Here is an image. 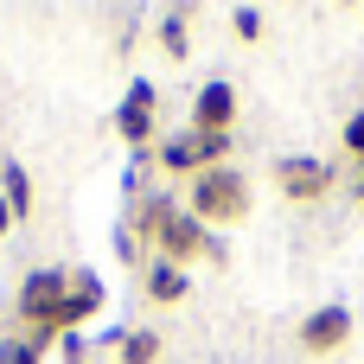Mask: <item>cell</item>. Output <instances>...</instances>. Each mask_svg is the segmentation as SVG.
<instances>
[{"mask_svg":"<svg viewBox=\"0 0 364 364\" xmlns=\"http://www.w3.org/2000/svg\"><path fill=\"white\" fill-rule=\"evenodd\" d=\"M134 230L154 243L160 262H179V269H192V262H224V243H218L192 211H179L173 198H147L141 218H134Z\"/></svg>","mask_w":364,"mask_h":364,"instance_id":"6da1fadb","label":"cell"},{"mask_svg":"<svg viewBox=\"0 0 364 364\" xmlns=\"http://www.w3.org/2000/svg\"><path fill=\"white\" fill-rule=\"evenodd\" d=\"M64 294H70V275H64V269H32V275L19 282L13 314H19V326H26V339H32L38 352L64 333Z\"/></svg>","mask_w":364,"mask_h":364,"instance_id":"7a4b0ae2","label":"cell"},{"mask_svg":"<svg viewBox=\"0 0 364 364\" xmlns=\"http://www.w3.org/2000/svg\"><path fill=\"white\" fill-rule=\"evenodd\" d=\"M186 211L211 230H230V224H243L250 218V179L237 173V166H211V173H198L192 179V192H186Z\"/></svg>","mask_w":364,"mask_h":364,"instance_id":"3957f363","label":"cell"},{"mask_svg":"<svg viewBox=\"0 0 364 364\" xmlns=\"http://www.w3.org/2000/svg\"><path fill=\"white\" fill-rule=\"evenodd\" d=\"M154 166L173 173V179H198V173H211V166H230V134H198V128H186V134H173V141L154 147Z\"/></svg>","mask_w":364,"mask_h":364,"instance_id":"277c9868","label":"cell"},{"mask_svg":"<svg viewBox=\"0 0 364 364\" xmlns=\"http://www.w3.org/2000/svg\"><path fill=\"white\" fill-rule=\"evenodd\" d=\"M154 128H160V90H154L147 77H134V83H128V96L115 102V134H122L128 147H141V154H147Z\"/></svg>","mask_w":364,"mask_h":364,"instance_id":"5b68a950","label":"cell"},{"mask_svg":"<svg viewBox=\"0 0 364 364\" xmlns=\"http://www.w3.org/2000/svg\"><path fill=\"white\" fill-rule=\"evenodd\" d=\"M275 186H282L294 205H320V198L333 192V166H326L320 154H288V160H275Z\"/></svg>","mask_w":364,"mask_h":364,"instance_id":"8992f818","label":"cell"},{"mask_svg":"<svg viewBox=\"0 0 364 364\" xmlns=\"http://www.w3.org/2000/svg\"><path fill=\"white\" fill-rule=\"evenodd\" d=\"M230 122H237V83L211 77V83L192 96V128H198V134H230Z\"/></svg>","mask_w":364,"mask_h":364,"instance_id":"52a82bcc","label":"cell"},{"mask_svg":"<svg viewBox=\"0 0 364 364\" xmlns=\"http://www.w3.org/2000/svg\"><path fill=\"white\" fill-rule=\"evenodd\" d=\"M352 339V307H314L301 320V346L307 352H339Z\"/></svg>","mask_w":364,"mask_h":364,"instance_id":"ba28073f","label":"cell"},{"mask_svg":"<svg viewBox=\"0 0 364 364\" xmlns=\"http://www.w3.org/2000/svg\"><path fill=\"white\" fill-rule=\"evenodd\" d=\"M102 301H109V294H102V282H96L90 269H77V275H70V294H64V333L90 326V320L102 314Z\"/></svg>","mask_w":364,"mask_h":364,"instance_id":"9c48e42d","label":"cell"},{"mask_svg":"<svg viewBox=\"0 0 364 364\" xmlns=\"http://www.w3.org/2000/svg\"><path fill=\"white\" fill-rule=\"evenodd\" d=\"M141 288H147V301H160V307H173V301H186L192 294V275L179 269V262H147V275H141Z\"/></svg>","mask_w":364,"mask_h":364,"instance_id":"30bf717a","label":"cell"},{"mask_svg":"<svg viewBox=\"0 0 364 364\" xmlns=\"http://www.w3.org/2000/svg\"><path fill=\"white\" fill-rule=\"evenodd\" d=\"M115 364H160V333H147V326L115 333Z\"/></svg>","mask_w":364,"mask_h":364,"instance_id":"8fae6325","label":"cell"},{"mask_svg":"<svg viewBox=\"0 0 364 364\" xmlns=\"http://www.w3.org/2000/svg\"><path fill=\"white\" fill-rule=\"evenodd\" d=\"M0 198H6V211H13V218H32V179H26V166H19V160H6V166H0Z\"/></svg>","mask_w":364,"mask_h":364,"instance_id":"7c38bea8","label":"cell"},{"mask_svg":"<svg viewBox=\"0 0 364 364\" xmlns=\"http://www.w3.org/2000/svg\"><path fill=\"white\" fill-rule=\"evenodd\" d=\"M160 51H166V58H186V51H192V38H186V19H179V13L160 26Z\"/></svg>","mask_w":364,"mask_h":364,"instance_id":"4fadbf2b","label":"cell"},{"mask_svg":"<svg viewBox=\"0 0 364 364\" xmlns=\"http://www.w3.org/2000/svg\"><path fill=\"white\" fill-rule=\"evenodd\" d=\"M230 26H237V38H243V45H256V38H262V13H256V6H237V13H230Z\"/></svg>","mask_w":364,"mask_h":364,"instance_id":"5bb4252c","label":"cell"},{"mask_svg":"<svg viewBox=\"0 0 364 364\" xmlns=\"http://www.w3.org/2000/svg\"><path fill=\"white\" fill-rule=\"evenodd\" d=\"M346 154H352V160L364 166V109L352 115V122H346Z\"/></svg>","mask_w":364,"mask_h":364,"instance_id":"9a60e30c","label":"cell"},{"mask_svg":"<svg viewBox=\"0 0 364 364\" xmlns=\"http://www.w3.org/2000/svg\"><path fill=\"white\" fill-rule=\"evenodd\" d=\"M13 224H19V218H13V211H6V198H0V237H6Z\"/></svg>","mask_w":364,"mask_h":364,"instance_id":"2e32d148","label":"cell"},{"mask_svg":"<svg viewBox=\"0 0 364 364\" xmlns=\"http://www.w3.org/2000/svg\"><path fill=\"white\" fill-rule=\"evenodd\" d=\"M358 205H364V166H358Z\"/></svg>","mask_w":364,"mask_h":364,"instance_id":"e0dca14e","label":"cell"}]
</instances>
